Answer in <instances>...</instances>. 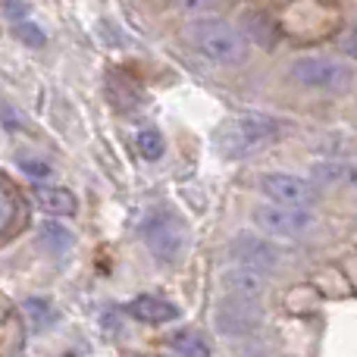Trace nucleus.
<instances>
[{
    "label": "nucleus",
    "instance_id": "obj_14",
    "mask_svg": "<svg viewBox=\"0 0 357 357\" xmlns=\"http://www.w3.org/2000/svg\"><path fill=\"white\" fill-rule=\"evenodd\" d=\"M226 0H176V10L182 16H188L191 22H201V19H216V13H222Z\"/></svg>",
    "mask_w": 357,
    "mask_h": 357
},
{
    "label": "nucleus",
    "instance_id": "obj_8",
    "mask_svg": "<svg viewBox=\"0 0 357 357\" xmlns=\"http://www.w3.org/2000/svg\"><path fill=\"white\" fill-rule=\"evenodd\" d=\"M213 323H216V329H220V333H226V335L251 333V329L260 323V307H257V301L226 295L220 304H216Z\"/></svg>",
    "mask_w": 357,
    "mask_h": 357
},
{
    "label": "nucleus",
    "instance_id": "obj_5",
    "mask_svg": "<svg viewBox=\"0 0 357 357\" xmlns=\"http://www.w3.org/2000/svg\"><path fill=\"white\" fill-rule=\"evenodd\" d=\"M254 226L270 238H301L314 226V213H310V207L260 204V207H254Z\"/></svg>",
    "mask_w": 357,
    "mask_h": 357
},
{
    "label": "nucleus",
    "instance_id": "obj_17",
    "mask_svg": "<svg viewBox=\"0 0 357 357\" xmlns=\"http://www.w3.org/2000/svg\"><path fill=\"white\" fill-rule=\"evenodd\" d=\"M25 314H29L35 329H47L56 323V310L50 307L47 301H41V298H29V301H25Z\"/></svg>",
    "mask_w": 357,
    "mask_h": 357
},
{
    "label": "nucleus",
    "instance_id": "obj_16",
    "mask_svg": "<svg viewBox=\"0 0 357 357\" xmlns=\"http://www.w3.org/2000/svg\"><path fill=\"white\" fill-rule=\"evenodd\" d=\"M135 144H138L144 160H160L163 151H167V142H163V135L157 129H142L135 138Z\"/></svg>",
    "mask_w": 357,
    "mask_h": 357
},
{
    "label": "nucleus",
    "instance_id": "obj_20",
    "mask_svg": "<svg viewBox=\"0 0 357 357\" xmlns=\"http://www.w3.org/2000/svg\"><path fill=\"white\" fill-rule=\"evenodd\" d=\"M342 50H345L348 56H354V60H357V29H351V31L345 35V41H342Z\"/></svg>",
    "mask_w": 357,
    "mask_h": 357
},
{
    "label": "nucleus",
    "instance_id": "obj_3",
    "mask_svg": "<svg viewBox=\"0 0 357 357\" xmlns=\"http://www.w3.org/2000/svg\"><path fill=\"white\" fill-rule=\"evenodd\" d=\"M142 238L160 264H176L188 245V226L169 207H154L142 220Z\"/></svg>",
    "mask_w": 357,
    "mask_h": 357
},
{
    "label": "nucleus",
    "instance_id": "obj_21",
    "mask_svg": "<svg viewBox=\"0 0 357 357\" xmlns=\"http://www.w3.org/2000/svg\"><path fill=\"white\" fill-rule=\"evenodd\" d=\"M69 357H75V354H69Z\"/></svg>",
    "mask_w": 357,
    "mask_h": 357
},
{
    "label": "nucleus",
    "instance_id": "obj_10",
    "mask_svg": "<svg viewBox=\"0 0 357 357\" xmlns=\"http://www.w3.org/2000/svg\"><path fill=\"white\" fill-rule=\"evenodd\" d=\"M126 314L135 317L142 323H151V326H160V323H173L178 320V307L167 298H157V295H138L135 301L126 304Z\"/></svg>",
    "mask_w": 357,
    "mask_h": 357
},
{
    "label": "nucleus",
    "instance_id": "obj_6",
    "mask_svg": "<svg viewBox=\"0 0 357 357\" xmlns=\"http://www.w3.org/2000/svg\"><path fill=\"white\" fill-rule=\"evenodd\" d=\"M260 191L273 204H289V207H310L317 204V182L291 173H266L260 176Z\"/></svg>",
    "mask_w": 357,
    "mask_h": 357
},
{
    "label": "nucleus",
    "instance_id": "obj_11",
    "mask_svg": "<svg viewBox=\"0 0 357 357\" xmlns=\"http://www.w3.org/2000/svg\"><path fill=\"white\" fill-rule=\"evenodd\" d=\"M317 185H326V188H354L357 191V160H323L314 163V173H310Z\"/></svg>",
    "mask_w": 357,
    "mask_h": 357
},
{
    "label": "nucleus",
    "instance_id": "obj_2",
    "mask_svg": "<svg viewBox=\"0 0 357 357\" xmlns=\"http://www.w3.org/2000/svg\"><path fill=\"white\" fill-rule=\"evenodd\" d=\"M188 44L213 66H241L248 60V35L226 19H201L188 25Z\"/></svg>",
    "mask_w": 357,
    "mask_h": 357
},
{
    "label": "nucleus",
    "instance_id": "obj_19",
    "mask_svg": "<svg viewBox=\"0 0 357 357\" xmlns=\"http://www.w3.org/2000/svg\"><path fill=\"white\" fill-rule=\"evenodd\" d=\"M22 169H25V173H29V176H50V167H47V163H41V160H22Z\"/></svg>",
    "mask_w": 357,
    "mask_h": 357
},
{
    "label": "nucleus",
    "instance_id": "obj_15",
    "mask_svg": "<svg viewBox=\"0 0 357 357\" xmlns=\"http://www.w3.org/2000/svg\"><path fill=\"white\" fill-rule=\"evenodd\" d=\"M38 235H41V245L54 254H63L66 248H73V232L66 226H60V222H41Z\"/></svg>",
    "mask_w": 357,
    "mask_h": 357
},
{
    "label": "nucleus",
    "instance_id": "obj_7",
    "mask_svg": "<svg viewBox=\"0 0 357 357\" xmlns=\"http://www.w3.org/2000/svg\"><path fill=\"white\" fill-rule=\"evenodd\" d=\"M229 260L238 266H248V270H257V273H273L279 270L282 264V254L273 241L260 238V235H235L232 245H229Z\"/></svg>",
    "mask_w": 357,
    "mask_h": 357
},
{
    "label": "nucleus",
    "instance_id": "obj_4",
    "mask_svg": "<svg viewBox=\"0 0 357 357\" xmlns=\"http://www.w3.org/2000/svg\"><path fill=\"white\" fill-rule=\"evenodd\" d=\"M291 79L307 91L323 94H345L354 85L357 73L351 63L333 60V56H298L291 63Z\"/></svg>",
    "mask_w": 357,
    "mask_h": 357
},
{
    "label": "nucleus",
    "instance_id": "obj_1",
    "mask_svg": "<svg viewBox=\"0 0 357 357\" xmlns=\"http://www.w3.org/2000/svg\"><path fill=\"white\" fill-rule=\"evenodd\" d=\"M279 138V123L260 110H245L222 119L216 126V151L226 160H245V157L260 154Z\"/></svg>",
    "mask_w": 357,
    "mask_h": 357
},
{
    "label": "nucleus",
    "instance_id": "obj_13",
    "mask_svg": "<svg viewBox=\"0 0 357 357\" xmlns=\"http://www.w3.org/2000/svg\"><path fill=\"white\" fill-rule=\"evenodd\" d=\"M169 351L176 357H210V348L204 345V339L195 333H188V329L169 335Z\"/></svg>",
    "mask_w": 357,
    "mask_h": 357
},
{
    "label": "nucleus",
    "instance_id": "obj_12",
    "mask_svg": "<svg viewBox=\"0 0 357 357\" xmlns=\"http://www.w3.org/2000/svg\"><path fill=\"white\" fill-rule=\"evenodd\" d=\"M35 204L44 210V213H54V216H75L79 213V201L69 188L63 185H38L35 191Z\"/></svg>",
    "mask_w": 357,
    "mask_h": 357
},
{
    "label": "nucleus",
    "instance_id": "obj_9",
    "mask_svg": "<svg viewBox=\"0 0 357 357\" xmlns=\"http://www.w3.org/2000/svg\"><path fill=\"white\" fill-rule=\"evenodd\" d=\"M220 289H222V295L257 301V298L266 291V276L264 273H257V270H248V266L235 264L220 276Z\"/></svg>",
    "mask_w": 357,
    "mask_h": 357
},
{
    "label": "nucleus",
    "instance_id": "obj_18",
    "mask_svg": "<svg viewBox=\"0 0 357 357\" xmlns=\"http://www.w3.org/2000/svg\"><path fill=\"white\" fill-rule=\"evenodd\" d=\"M16 38H22L29 47H44V31L38 25H29V22H19L16 25Z\"/></svg>",
    "mask_w": 357,
    "mask_h": 357
}]
</instances>
